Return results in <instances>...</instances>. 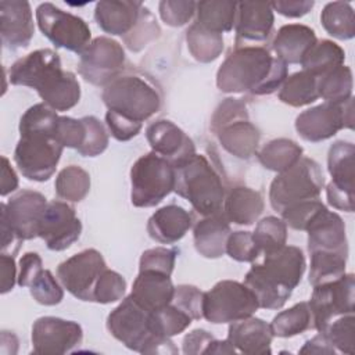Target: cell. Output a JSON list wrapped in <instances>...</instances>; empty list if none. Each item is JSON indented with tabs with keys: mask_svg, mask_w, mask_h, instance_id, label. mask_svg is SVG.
<instances>
[{
	"mask_svg": "<svg viewBox=\"0 0 355 355\" xmlns=\"http://www.w3.org/2000/svg\"><path fill=\"white\" fill-rule=\"evenodd\" d=\"M8 79L15 86L35 89L54 111H68L80 100L76 76L62 69L60 55L51 49H39L17 60L8 71Z\"/></svg>",
	"mask_w": 355,
	"mask_h": 355,
	"instance_id": "1",
	"label": "cell"
},
{
	"mask_svg": "<svg viewBox=\"0 0 355 355\" xmlns=\"http://www.w3.org/2000/svg\"><path fill=\"white\" fill-rule=\"evenodd\" d=\"M287 64L263 46L234 47L216 72V86L223 93L272 94L287 78Z\"/></svg>",
	"mask_w": 355,
	"mask_h": 355,
	"instance_id": "2",
	"label": "cell"
},
{
	"mask_svg": "<svg viewBox=\"0 0 355 355\" xmlns=\"http://www.w3.org/2000/svg\"><path fill=\"white\" fill-rule=\"evenodd\" d=\"M305 266L301 248L286 244L266 252L261 263H254L244 277V284L257 297L259 308L280 309L300 284Z\"/></svg>",
	"mask_w": 355,
	"mask_h": 355,
	"instance_id": "3",
	"label": "cell"
},
{
	"mask_svg": "<svg viewBox=\"0 0 355 355\" xmlns=\"http://www.w3.org/2000/svg\"><path fill=\"white\" fill-rule=\"evenodd\" d=\"M107 329L114 338L126 348L140 354H178L171 337L157 334L153 326L151 312L140 306L130 295L111 311L107 318Z\"/></svg>",
	"mask_w": 355,
	"mask_h": 355,
	"instance_id": "4",
	"label": "cell"
},
{
	"mask_svg": "<svg viewBox=\"0 0 355 355\" xmlns=\"http://www.w3.org/2000/svg\"><path fill=\"white\" fill-rule=\"evenodd\" d=\"M173 168V191L187 200L200 216L222 211L225 187L220 176L204 155L194 154Z\"/></svg>",
	"mask_w": 355,
	"mask_h": 355,
	"instance_id": "5",
	"label": "cell"
},
{
	"mask_svg": "<svg viewBox=\"0 0 355 355\" xmlns=\"http://www.w3.org/2000/svg\"><path fill=\"white\" fill-rule=\"evenodd\" d=\"M108 108L135 122L143 123L161 107V96L154 85L139 75H119L101 93Z\"/></svg>",
	"mask_w": 355,
	"mask_h": 355,
	"instance_id": "6",
	"label": "cell"
},
{
	"mask_svg": "<svg viewBox=\"0 0 355 355\" xmlns=\"http://www.w3.org/2000/svg\"><path fill=\"white\" fill-rule=\"evenodd\" d=\"M324 186L320 165L306 157L280 172L270 183L269 201L275 211L282 212L286 207L308 200H316Z\"/></svg>",
	"mask_w": 355,
	"mask_h": 355,
	"instance_id": "7",
	"label": "cell"
},
{
	"mask_svg": "<svg viewBox=\"0 0 355 355\" xmlns=\"http://www.w3.org/2000/svg\"><path fill=\"white\" fill-rule=\"evenodd\" d=\"M130 201L137 208L158 205L175 187V168L154 151L136 159L130 168Z\"/></svg>",
	"mask_w": 355,
	"mask_h": 355,
	"instance_id": "8",
	"label": "cell"
},
{
	"mask_svg": "<svg viewBox=\"0 0 355 355\" xmlns=\"http://www.w3.org/2000/svg\"><path fill=\"white\" fill-rule=\"evenodd\" d=\"M259 308L254 293L240 282H218L202 297V318L215 324L247 319Z\"/></svg>",
	"mask_w": 355,
	"mask_h": 355,
	"instance_id": "9",
	"label": "cell"
},
{
	"mask_svg": "<svg viewBox=\"0 0 355 355\" xmlns=\"http://www.w3.org/2000/svg\"><path fill=\"white\" fill-rule=\"evenodd\" d=\"M36 21L42 33L55 47L80 54L92 42L90 28L80 17L62 11L51 3L39 4Z\"/></svg>",
	"mask_w": 355,
	"mask_h": 355,
	"instance_id": "10",
	"label": "cell"
},
{
	"mask_svg": "<svg viewBox=\"0 0 355 355\" xmlns=\"http://www.w3.org/2000/svg\"><path fill=\"white\" fill-rule=\"evenodd\" d=\"M354 301L355 277L352 273H344L337 280L313 286V293L308 302L312 327L323 331L336 318L354 313Z\"/></svg>",
	"mask_w": 355,
	"mask_h": 355,
	"instance_id": "11",
	"label": "cell"
},
{
	"mask_svg": "<svg viewBox=\"0 0 355 355\" xmlns=\"http://www.w3.org/2000/svg\"><path fill=\"white\" fill-rule=\"evenodd\" d=\"M62 148L54 136L25 135L17 143L14 161L24 178L46 182L55 172Z\"/></svg>",
	"mask_w": 355,
	"mask_h": 355,
	"instance_id": "12",
	"label": "cell"
},
{
	"mask_svg": "<svg viewBox=\"0 0 355 355\" xmlns=\"http://www.w3.org/2000/svg\"><path fill=\"white\" fill-rule=\"evenodd\" d=\"M354 129V98L343 104L324 101L302 111L295 119L297 133L306 141L318 143L337 135L341 129Z\"/></svg>",
	"mask_w": 355,
	"mask_h": 355,
	"instance_id": "13",
	"label": "cell"
},
{
	"mask_svg": "<svg viewBox=\"0 0 355 355\" xmlns=\"http://www.w3.org/2000/svg\"><path fill=\"white\" fill-rule=\"evenodd\" d=\"M125 51L122 46L107 36H98L79 54L78 72L94 86H107L122 75Z\"/></svg>",
	"mask_w": 355,
	"mask_h": 355,
	"instance_id": "14",
	"label": "cell"
},
{
	"mask_svg": "<svg viewBox=\"0 0 355 355\" xmlns=\"http://www.w3.org/2000/svg\"><path fill=\"white\" fill-rule=\"evenodd\" d=\"M105 269L103 255L94 248H87L61 262L57 268V277L75 298L93 302L94 287Z\"/></svg>",
	"mask_w": 355,
	"mask_h": 355,
	"instance_id": "15",
	"label": "cell"
},
{
	"mask_svg": "<svg viewBox=\"0 0 355 355\" xmlns=\"http://www.w3.org/2000/svg\"><path fill=\"white\" fill-rule=\"evenodd\" d=\"M354 144L344 140L333 143L327 154V169L331 176L326 187L327 202L345 212H354Z\"/></svg>",
	"mask_w": 355,
	"mask_h": 355,
	"instance_id": "16",
	"label": "cell"
},
{
	"mask_svg": "<svg viewBox=\"0 0 355 355\" xmlns=\"http://www.w3.org/2000/svg\"><path fill=\"white\" fill-rule=\"evenodd\" d=\"M83 330L79 323L55 316H42L32 326L35 354L62 355L82 343Z\"/></svg>",
	"mask_w": 355,
	"mask_h": 355,
	"instance_id": "17",
	"label": "cell"
},
{
	"mask_svg": "<svg viewBox=\"0 0 355 355\" xmlns=\"http://www.w3.org/2000/svg\"><path fill=\"white\" fill-rule=\"evenodd\" d=\"M80 233L82 223L72 205L60 200L47 202L39 225V237L44 240L49 250L64 251L69 248Z\"/></svg>",
	"mask_w": 355,
	"mask_h": 355,
	"instance_id": "18",
	"label": "cell"
},
{
	"mask_svg": "<svg viewBox=\"0 0 355 355\" xmlns=\"http://www.w3.org/2000/svg\"><path fill=\"white\" fill-rule=\"evenodd\" d=\"M46 207L47 198L42 193L22 190L12 196L8 202H1L0 215L21 241L32 240L39 237V225Z\"/></svg>",
	"mask_w": 355,
	"mask_h": 355,
	"instance_id": "19",
	"label": "cell"
},
{
	"mask_svg": "<svg viewBox=\"0 0 355 355\" xmlns=\"http://www.w3.org/2000/svg\"><path fill=\"white\" fill-rule=\"evenodd\" d=\"M273 10L265 1H240L236 15L234 47L259 46L265 43L273 29Z\"/></svg>",
	"mask_w": 355,
	"mask_h": 355,
	"instance_id": "20",
	"label": "cell"
},
{
	"mask_svg": "<svg viewBox=\"0 0 355 355\" xmlns=\"http://www.w3.org/2000/svg\"><path fill=\"white\" fill-rule=\"evenodd\" d=\"M146 137L155 154L169 161L173 166L196 154L193 140L173 122L158 119L146 129Z\"/></svg>",
	"mask_w": 355,
	"mask_h": 355,
	"instance_id": "21",
	"label": "cell"
},
{
	"mask_svg": "<svg viewBox=\"0 0 355 355\" xmlns=\"http://www.w3.org/2000/svg\"><path fill=\"white\" fill-rule=\"evenodd\" d=\"M35 33L31 4L24 0L0 1L1 43L8 50L25 49Z\"/></svg>",
	"mask_w": 355,
	"mask_h": 355,
	"instance_id": "22",
	"label": "cell"
},
{
	"mask_svg": "<svg viewBox=\"0 0 355 355\" xmlns=\"http://www.w3.org/2000/svg\"><path fill=\"white\" fill-rule=\"evenodd\" d=\"M308 251H327L348 255L345 225L340 215L324 208L306 227Z\"/></svg>",
	"mask_w": 355,
	"mask_h": 355,
	"instance_id": "23",
	"label": "cell"
},
{
	"mask_svg": "<svg viewBox=\"0 0 355 355\" xmlns=\"http://www.w3.org/2000/svg\"><path fill=\"white\" fill-rule=\"evenodd\" d=\"M273 334L270 326L259 318H247L232 322L229 326L227 340L237 352L247 355L270 354Z\"/></svg>",
	"mask_w": 355,
	"mask_h": 355,
	"instance_id": "24",
	"label": "cell"
},
{
	"mask_svg": "<svg viewBox=\"0 0 355 355\" xmlns=\"http://www.w3.org/2000/svg\"><path fill=\"white\" fill-rule=\"evenodd\" d=\"M175 286L169 275L155 270H139L129 294L140 306L154 312L172 302Z\"/></svg>",
	"mask_w": 355,
	"mask_h": 355,
	"instance_id": "25",
	"label": "cell"
},
{
	"mask_svg": "<svg viewBox=\"0 0 355 355\" xmlns=\"http://www.w3.org/2000/svg\"><path fill=\"white\" fill-rule=\"evenodd\" d=\"M143 3L132 0H104L94 8L97 25L110 35L126 36L140 18Z\"/></svg>",
	"mask_w": 355,
	"mask_h": 355,
	"instance_id": "26",
	"label": "cell"
},
{
	"mask_svg": "<svg viewBox=\"0 0 355 355\" xmlns=\"http://www.w3.org/2000/svg\"><path fill=\"white\" fill-rule=\"evenodd\" d=\"M230 233V222L223 211L201 216L193 229L194 247L204 258H220L226 251V241Z\"/></svg>",
	"mask_w": 355,
	"mask_h": 355,
	"instance_id": "27",
	"label": "cell"
},
{
	"mask_svg": "<svg viewBox=\"0 0 355 355\" xmlns=\"http://www.w3.org/2000/svg\"><path fill=\"white\" fill-rule=\"evenodd\" d=\"M193 225V216L180 205L169 204L157 209L147 222L148 236L161 244L178 243Z\"/></svg>",
	"mask_w": 355,
	"mask_h": 355,
	"instance_id": "28",
	"label": "cell"
},
{
	"mask_svg": "<svg viewBox=\"0 0 355 355\" xmlns=\"http://www.w3.org/2000/svg\"><path fill=\"white\" fill-rule=\"evenodd\" d=\"M316 42L318 39L312 28L302 24H288L277 31L272 49L283 62L300 64Z\"/></svg>",
	"mask_w": 355,
	"mask_h": 355,
	"instance_id": "29",
	"label": "cell"
},
{
	"mask_svg": "<svg viewBox=\"0 0 355 355\" xmlns=\"http://www.w3.org/2000/svg\"><path fill=\"white\" fill-rule=\"evenodd\" d=\"M222 211L229 222L236 225H252L263 211V200L259 191L236 186L225 196Z\"/></svg>",
	"mask_w": 355,
	"mask_h": 355,
	"instance_id": "30",
	"label": "cell"
},
{
	"mask_svg": "<svg viewBox=\"0 0 355 355\" xmlns=\"http://www.w3.org/2000/svg\"><path fill=\"white\" fill-rule=\"evenodd\" d=\"M220 146L232 155L248 159L257 154L261 133L250 119L236 121L219 129L216 133Z\"/></svg>",
	"mask_w": 355,
	"mask_h": 355,
	"instance_id": "31",
	"label": "cell"
},
{
	"mask_svg": "<svg viewBox=\"0 0 355 355\" xmlns=\"http://www.w3.org/2000/svg\"><path fill=\"white\" fill-rule=\"evenodd\" d=\"M196 22L207 31L222 35L230 32L236 24L237 3L227 0L198 1L196 8Z\"/></svg>",
	"mask_w": 355,
	"mask_h": 355,
	"instance_id": "32",
	"label": "cell"
},
{
	"mask_svg": "<svg viewBox=\"0 0 355 355\" xmlns=\"http://www.w3.org/2000/svg\"><path fill=\"white\" fill-rule=\"evenodd\" d=\"M257 157L263 168L280 173L301 159L302 147L290 139H273L257 153Z\"/></svg>",
	"mask_w": 355,
	"mask_h": 355,
	"instance_id": "33",
	"label": "cell"
},
{
	"mask_svg": "<svg viewBox=\"0 0 355 355\" xmlns=\"http://www.w3.org/2000/svg\"><path fill=\"white\" fill-rule=\"evenodd\" d=\"M345 51L333 40H318L301 60L302 71L319 78L344 64Z\"/></svg>",
	"mask_w": 355,
	"mask_h": 355,
	"instance_id": "34",
	"label": "cell"
},
{
	"mask_svg": "<svg viewBox=\"0 0 355 355\" xmlns=\"http://www.w3.org/2000/svg\"><path fill=\"white\" fill-rule=\"evenodd\" d=\"M318 98V78L306 71L287 76L279 90V100L290 107H304Z\"/></svg>",
	"mask_w": 355,
	"mask_h": 355,
	"instance_id": "35",
	"label": "cell"
},
{
	"mask_svg": "<svg viewBox=\"0 0 355 355\" xmlns=\"http://www.w3.org/2000/svg\"><path fill=\"white\" fill-rule=\"evenodd\" d=\"M320 22L324 31L338 40H349L355 35L354 8L349 3H327L322 10Z\"/></svg>",
	"mask_w": 355,
	"mask_h": 355,
	"instance_id": "36",
	"label": "cell"
},
{
	"mask_svg": "<svg viewBox=\"0 0 355 355\" xmlns=\"http://www.w3.org/2000/svg\"><path fill=\"white\" fill-rule=\"evenodd\" d=\"M186 42L190 54L200 62H212L223 51V37L193 22L186 32Z\"/></svg>",
	"mask_w": 355,
	"mask_h": 355,
	"instance_id": "37",
	"label": "cell"
},
{
	"mask_svg": "<svg viewBox=\"0 0 355 355\" xmlns=\"http://www.w3.org/2000/svg\"><path fill=\"white\" fill-rule=\"evenodd\" d=\"M318 93L327 103L343 104L352 97V71L340 65L318 78Z\"/></svg>",
	"mask_w": 355,
	"mask_h": 355,
	"instance_id": "38",
	"label": "cell"
},
{
	"mask_svg": "<svg viewBox=\"0 0 355 355\" xmlns=\"http://www.w3.org/2000/svg\"><path fill=\"white\" fill-rule=\"evenodd\" d=\"M273 337L288 338L312 327V315L308 302H298L277 313L269 324ZM313 329V327H312Z\"/></svg>",
	"mask_w": 355,
	"mask_h": 355,
	"instance_id": "39",
	"label": "cell"
},
{
	"mask_svg": "<svg viewBox=\"0 0 355 355\" xmlns=\"http://www.w3.org/2000/svg\"><path fill=\"white\" fill-rule=\"evenodd\" d=\"M311 254V269H309V284L318 286L322 283L333 282L345 273V265L348 255L340 252L313 251Z\"/></svg>",
	"mask_w": 355,
	"mask_h": 355,
	"instance_id": "40",
	"label": "cell"
},
{
	"mask_svg": "<svg viewBox=\"0 0 355 355\" xmlns=\"http://www.w3.org/2000/svg\"><path fill=\"white\" fill-rule=\"evenodd\" d=\"M55 194L67 201L79 202L90 190V175L78 165H69L55 178Z\"/></svg>",
	"mask_w": 355,
	"mask_h": 355,
	"instance_id": "41",
	"label": "cell"
},
{
	"mask_svg": "<svg viewBox=\"0 0 355 355\" xmlns=\"http://www.w3.org/2000/svg\"><path fill=\"white\" fill-rule=\"evenodd\" d=\"M58 115L44 103L32 105L19 119V133L25 135H47L55 137Z\"/></svg>",
	"mask_w": 355,
	"mask_h": 355,
	"instance_id": "42",
	"label": "cell"
},
{
	"mask_svg": "<svg viewBox=\"0 0 355 355\" xmlns=\"http://www.w3.org/2000/svg\"><path fill=\"white\" fill-rule=\"evenodd\" d=\"M252 239L259 251L266 254L275 251L287 241V225L283 219L276 216H266L261 219L252 233Z\"/></svg>",
	"mask_w": 355,
	"mask_h": 355,
	"instance_id": "43",
	"label": "cell"
},
{
	"mask_svg": "<svg viewBox=\"0 0 355 355\" xmlns=\"http://www.w3.org/2000/svg\"><path fill=\"white\" fill-rule=\"evenodd\" d=\"M151 319L154 330L162 337H172L184 331L193 320L186 312L172 302L158 311L151 312Z\"/></svg>",
	"mask_w": 355,
	"mask_h": 355,
	"instance_id": "44",
	"label": "cell"
},
{
	"mask_svg": "<svg viewBox=\"0 0 355 355\" xmlns=\"http://www.w3.org/2000/svg\"><path fill=\"white\" fill-rule=\"evenodd\" d=\"M320 333H324L331 345L343 354L354 355L355 352V318L354 313L343 315L331 320L326 329Z\"/></svg>",
	"mask_w": 355,
	"mask_h": 355,
	"instance_id": "45",
	"label": "cell"
},
{
	"mask_svg": "<svg viewBox=\"0 0 355 355\" xmlns=\"http://www.w3.org/2000/svg\"><path fill=\"white\" fill-rule=\"evenodd\" d=\"M159 33H161V29L157 24L155 17L150 12L148 8H146L143 6L141 11H140V18H139L136 26L122 39L129 50L140 51L150 42L155 40L159 36Z\"/></svg>",
	"mask_w": 355,
	"mask_h": 355,
	"instance_id": "46",
	"label": "cell"
},
{
	"mask_svg": "<svg viewBox=\"0 0 355 355\" xmlns=\"http://www.w3.org/2000/svg\"><path fill=\"white\" fill-rule=\"evenodd\" d=\"M28 287L33 300L46 306L57 305L64 298L62 287L47 269L39 270Z\"/></svg>",
	"mask_w": 355,
	"mask_h": 355,
	"instance_id": "47",
	"label": "cell"
},
{
	"mask_svg": "<svg viewBox=\"0 0 355 355\" xmlns=\"http://www.w3.org/2000/svg\"><path fill=\"white\" fill-rule=\"evenodd\" d=\"M326 208V205L316 200H308L302 202H295L286 207L280 215L287 226L294 230H306L309 223Z\"/></svg>",
	"mask_w": 355,
	"mask_h": 355,
	"instance_id": "48",
	"label": "cell"
},
{
	"mask_svg": "<svg viewBox=\"0 0 355 355\" xmlns=\"http://www.w3.org/2000/svg\"><path fill=\"white\" fill-rule=\"evenodd\" d=\"M126 291V280L122 275L108 268L101 273L93 293V302L111 304L123 298Z\"/></svg>",
	"mask_w": 355,
	"mask_h": 355,
	"instance_id": "49",
	"label": "cell"
},
{
	"mask_svg": "<svg viewBox=\"0 0 355 355\" xmlns=\"http://www.w3.org/2000/svg\"><path fill=\"white\" fill-rule=\"evenodd\" d=\"M86 128L83 144L76 150L82 157H97L108 147V133L100 119L93 115L82 118Z\"/></svg>",
	"mask_w": 355,
	"mask_h": 355,
	"instance_id": "50",
	"label": "cell"
},
{
	"mask_svg": "<svg viewBox=\"0 0 355 355\" xmlns=\"http://www.w3.org/2000/svg\"><path fill=\"white\" fill-rule=\"evenodd\" d=\"M225 252L237 262H254L261 254L252 239V233L244 230L229 234Z\"/></svg>",
	"mask_w": 355,
	"mask_h": 355,
	"instance_id": "51",
	"label": "cell"
},
{
	"mask_svg": "<svg viewBox=\"0 0 355 355\" xmlns=\"http://www.w3.org/2000/svg\"><path fill=\"white\" fill-rule=\"evenodd\" d=\"M197 3L193 0H162L158 10L161 19L173 28L186 25L194 15Z\"/></svg>",
	"mask_w": 355,
	"mask_h": 355,
	"instance_id": "52",
	"label": "cell"
},
{
	"mask_svg": "<svg viewBox=\"0 0 355 355\" xmlns=\"http://www.w3.org/2000/svg\"><path fill=\"white\" fill-rule=\"evenodd\" d=\"M178 257L176 248L155 247L146 250L139 262V270H155L165 275H172L175 268V261Z\"/></svg>",
	"mask_w": 355,
	"mask_h": 355,
	"instance_id": "53",
	"label": "cell"
},
{
	"mask_svg": "<svg viewBox=\"0 0 355 355\" xmlns=\"http://www.w3.org/2000/svg\"><path fill=\"white\" fill-rule=\"evenodd\" d=\"M202 297L204 293L191 284H179L175 287L172 304L186 312L193 320L202 318Z\"/></svg>",
	"mask_w": 355,
	"mask_h": 355,
	"instance_id": "54",
	"label": "cell"
},
{
	"mask_svg": "<svg viewBox=\"0 0 355 355\" xmlns=\"http://www.w3.org/2000/svg\"><path fill=\"white\" fill-rule=\"evenodd\" d=\"M86 137V128L83 119L71 116H60L55 130V139L62 147L78 150Z\"/></svg>",
	"mask_w": 355,
	"mask_h": 355,
	"instance_id": "55",
	"label": "cell"
},
{
	"mask_svg": "<svg viewBox=\"0 0 355 355\" xmlns=\"http://www.w3.org/2000/svg\"><path fill=\"white\" fill-rule=\"evenodd\" d=\"M241 119H248V112L244 103L239 98H225L211 118V130L216 133L223 126Z\"/></svg>",
	"mask_w": 355,
	"mask_h": 355,
	"instance_id": "56",
	"label": "cell"
},
{
	"mask_svg": "<svg viewBox=\"0 0 355 355\" xmlns=\"http://www.w3.org/2000/svg\"><path fill=\"white\" fill-rule=\"evenodd\" d=\"M105 123L112 135L118 141H128L139 135L141 130L143 123L135 122L132 119H128L122 115H118L112 111H107L105 114Z\"/></svg>",
	"mask_w": 355,
	"mask_h": 355,
	"instance_id": "57",
	"label": "cell"
},
{
	"mask_svg": "<svg viewBox=\"0 0 355 355\" xmlns=\"http://www.w3.org/2000/svg\"><path fill=\"white\" fill-rule=\"evenodd\" d=\"M43 269L42 258L36 252H26L21 257L18 265V279L17 283L21 287H28L32 279L37 275L39 270Z\"/></svg>",
	"mask_w": 355,
	"mask_h": 355,
	"instance_id": "58",
	"label": "cell"
},
{
	"mask_svg": "<svg viewBox=\"0 0 355 355\" xmlns=\"http://www.w3.org/2000/svg\"><path fill=\"white\" fill-rule=\"evenodd\" d=\"M215 337L204 329H196L189 333L183 340V352L186 355L205 354L208 345Z\"/></svg>",
	"mask_w": 355,
	"mask_h": 355,
	"instance_id": "59",
	"label": "cell"
},
{
	"mask_svg": "<svg viewBox=\"0 0 355 355\" xmlns=\"http://www.w3.org/2000/svg\"><path fill=\"white\" fill-rule=\"evenodd\" d=\"M312 0H286V1H272L270 7L273 11L287 17V18H300L308 14L313 7Z\"/></svg>",
	"mask_w": 355,
	"mask_h": 355,
	"instance_id": "60",
	"label": "cell"
},
{
	"mask_svg": "<svg viewBox=\"0 0 355 355\" xmlns=\"http://www.w3.org/2000/svg\"><path fill=\"white\" fill-rule=\"evenodd\" d=\"M1 263V294H6L14 288L15 280L18 279L15 259L10 254L0 255Z\"/></svg>",
	"mask_w": 355,
	"mask_h": 355,
	"instance_id": "61",
	"label": "cell"
},
{
	"mask_svg": "<svg viewBox=\"0 0 355 355\" xmlns=\"http://www.w3.org/2000/svg\"><path fill=\"white\" fill-rule=\"evenodd\" d=\"M301 354H327L331 355L336 352V348L331 345L329 338L326 337L324 333L316 334L311 340H308L304 347L300 349Z\"/></svg>",
	"mask_w": 355,
	"mask_h": 355,
	"instance_id": "62",
	"label": "cell"
},
{
	"mask_svg": "<svg viewBox=\"0 0 355 355\" xmlns=\"http://www.w3.org/2000/svg\"><path fill=\"white\" fill-rule=\"evenodd\" d=\"M1 189H0V194L4 197L10 193H12L14 190H17L18 187V178L15 171L11 168L10 161L7 159V157H1Z\"/></svg>",
	"mask_w": 355,
	"mask_h": 355,
	"instance_id": "63",
	"label": "cell"
}]
</instances>
